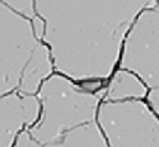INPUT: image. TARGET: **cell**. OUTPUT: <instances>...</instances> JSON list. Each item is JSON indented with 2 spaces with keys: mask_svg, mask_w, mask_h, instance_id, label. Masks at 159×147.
Masks as SVG:
<instances>
[{
  "mask_svg": "<svg viewBox=\"0 0 159 147\" xmlns=\"http://www.w3.org/2000/svg\"><path fill=\"white\" fill-rule=\"evenodd\" d=\"M52 65L75 83L107 81L139 13L157 0H34Z\"/></svg>",
  "mask_w": 159,
  "mask_h": 147,
  "instance_id": "6da1fadb",
  "label": "cell"
},
{
  "mask_svg": "<svg viewBox=\"0 0 159 147\" xmlns=\"http://www.w3.org/2000/svg\"><path fill=\"white\" fill-rule=\"evenodd\" d=\"M39 117L13 147H108L97 123L104 89L92 93L61 74H51L37 91Z\"/></svg>",
  "mask_w": 159,
  "mask_h": 147,
  "instance_id": "7a4b0ae2",
  "label": "cell"
},
{
  "mask_svg": "<svg viewBox=\"0 0 159 147\" xmlns=\"http://www.w3.org/2000/svg\"><path fill=\"white\" fill-rule=\"evenodd\" d=\"M51 74L50 50L36 36L33 20L0 2V95H36Z\"/></svg>",
  "mask_w": 159,
  "mask_h": 147,
  "instance_id": "3957f363",
  "label": "cell"
},
{
  "mask_svg": "<svg viewBox=\"0 0 159 147\" xmlns=\"http://www.w3.org/2000/svg\"><path fill=\"white\" fill-rule=\"evenodd\" d=\"M96 119L108 147H159L158 115L144 100H101Z\"/></svg>",
  "mask_w": 159,
  "mask_h": 147,
  "instance_id": "277c9868",
  "label": "cell"
},
{
  "mask_svg": "<svg viewBox=\"0 0 159 147\" xmlns=\"http://www.w3.org/2000/svg\"><path fill=\"white\" fill-rule=\"evenodd\" d=\"M159 11L145 8L129 28L120 50L118 69L135 74L149 89L159 88Z\"/></svg>",
  "mask_w": 159,
  "mask_h": 147,
  "instance_id": "5b68a950",
  "label": "cell"
},
{
  "mask_svg": "<svg viewBox=\"0 0 159 147\" xmlns=\"http://www.w3.org/2000/svg\"><path fill=\"white\" fill-rule=\"evenodd\" d=\"M37 95H0V147H13L19 133L39 117Z\"/></svg>",
  "mask_w": 159,
  "mask_h": 147,
  "instance_id": "8992f818",
  "label": "cell"
},
{
  "mask_svg": "<svg viewBox=\"0 0 159 147\" xmlns=\"http://www.w3.org/2000/svg\"><path fill=\"white\" fill-rule=\"evenodd\" d=\"M149 88L141 80L130 71L117 69L110 79L104 88V95L102 100L120 102L129 99L144 100L148 94Z\"/></svg>",
  "mask_w": 159,
  "mask_h": 147,
  "instance_id": "52a82bcc",
  "label": "cell"
},
{
  "mask_svg": "<svg viewBox=\"0 0 159 147\" xmlns=\"http://www.w3.org/2000/svg\"><path fill=\"white\" fill-rule=\"evenodd\" d=\"M2 3L11 8L13 10L18 11L19 14L24 15L28 19H34L36 13H34V6H33V0H0Z\"/></svg>",
  "mask_w": 159,
  "mask_h": 147,
  "instance_id": "ba28073f",
  "label": "cell"
},
{
  "mask_svg": "<svg viewBox=\"0 0 159 147\" xmlns=\"http://www.w3.org/2000/svg\"><path fill=\"white\" fill-rule=\"evenodd\" d=\"M145 99H147L148 105L150 106V109L158 115L159 114V88L149 89Z\"/></svg>",
  "mask_w": 159,
  "mask_h": 147,
  "instance_id": "9c48e42d",
  "label": "cell"
}]
</instances>
